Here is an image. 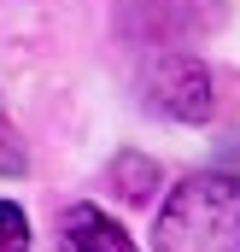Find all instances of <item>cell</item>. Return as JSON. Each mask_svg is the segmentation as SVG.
<instances>
[{
  "label": "cell",
  "mask_w": 240,
  "mask_h": 252,
  "mask_svg": "<svg viewBox=\"0 0 240 252\" xmlns=\"http://www.w3.org/2000/svg\"><path fill=\"white\" fill-rule=\"evenodd\" d=\"M18 164H24V153H18V141H12V129L0 124V176H6V170H18Z\"/></svg>",
  "instance_id": "6"
},
{
  "label": "cell",
  "mask_w": 240,
  "mask_h": 252,
  "mask_svg": "<svg viewBox=\"0 0 240 252\" xmlns=\"http://www.w3.org/2000/svg\"><path fill=\"white\" fill-rule=\"evenodd\" d=\"M152 106L164 112V118H176V124H205L211 118V70L199 59H164L152 64Z\"/></svg>",
  "instance_id": "2"
},
{
  "label": "cell",
  "mask_w": 240,
  "mask_h": 252,
  "mask_svg": "<svg viewBox=\"0 0 240 252\" xmlns=\"http://www.w3.org/2000/svg\"><path fill=\"white\" fill-rule=\"evenodd\" d=\"M112 182H118V193H123V199H147V188L158 182V164H147V158L123 153L118 164H112Z\"/></svg>",
  "instance_id": "4"
},
{
  "label": "cell",
  "mask_w": 240,
  "mask_h": 252,
  "mask_svg": "<svg viewBox=\"0 0 240 252\" xmlns=\"http://www.w3.org/2000/svg\"><path fill=\"white\" fill-rule=\"evenodd\" d=\"M0 252H30V217L12 199H0Z\"/></svg>",
  "instance_id": "5"
},
{
  "label": "cell",
  "mask_w": 240,
  "mask_h": 252,
  "mask_svg": "<svg viewBox=\"0 0 240 252\" xmlns=\"http://www.w3.org/2000/svg\"><path fill=\"white\" fill-rule=\"evenodd\" d=\"M59 241H64V252H141L118 223H112L100 205H88V199L59 211Z\"/></svg>",
  "instance_id": "3"
},
{
  "label": "cell",
  "mask_w": 240,
  "mask_h": 252,
  "mask_svg": "<svg viewBox=\"0 0 240 252\" xmlns=\"http://www.w3.org/2000/svg\"><path fill=\"white\" fill-rule=\"evenodd\" d=\"M152 252H240V176L199 170L164 193Z\"/></svg>",
  "instance_id": "1"
}]
</instances>
